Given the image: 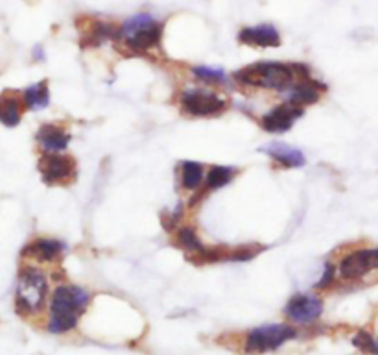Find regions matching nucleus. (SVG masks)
<instances>
[{
    "instance_id": "nucleus-1",
    "label": "nucleus",
    "mask_w": 378,
    "mask_h": 355,
    "mask_svg": "<svg viewBox=\"0 0 378 355\" xmlns=\"http://www.w3.org/2000/svg\"><path fill=\"white\" fill-rule=\"evenodd\" d=\"M310 78V67L303 63H281V61H259L240 69L234 80L248 87L269 91H288L294 84Z\"/></svg>"
},
{
    "instance_id": "nucleus-2",
    "label": "nucleus",
    "mask_w": 378,
    "mask_h": 355,
    "mask_svg": "<svg viewBox=\"0 0 378 355\" xmlns=\"http://www.w3.org/2000/svg\"><path fill=\"white\" fill-rule=\"evenodd\" d=\"M90 295L78 285H60L50 300V333H67L78 325L85 307L89 305Z\"/></svg>"
},
{
    "instance_id": "nucleus-3",
    "label": "nucleus",
    "mask_w": 378,
    "mask_h": 355,
    "mask_svg": "<svg viewBox=\"0 0 378 355\" xmlns=\"http://www.w3.org/2000/svg\"><path fill=\"white\" fill-rule=\"evenodd\" d=\"M163 25L148 13L128 19L119 28L116 39L131 56H146L161 45Z\"/></svg>"
},
{
    "instance_id": "nucleus-4",
    "label": "nucleus",
    "mask_w": 378,
    "mask_h": 355,
    "mask_svg": "<svg viewBox=\"0 0 378 355\" xmlns=\"http://www.w3.org/2000/svg\"><path fill=\"white\" fill-rule=\"evenodd\" d=\"M46 295H48L46 276L39 269H35V266H25L19 272V283H17V313L22 316L37 315L45 307Z\"/></svg>"
},
{
    "instance_id": "nucleus-5",
    "label": "nucleus",
    "mask_w": 378,
    "mask_h": 355,
    "mask_svg": "<svg viewBox=\"0 0 378 355\" xmlns=\"http://www.w3.org/2000/svg\"><path fill=\"white\" fill-rule=\"evenodd\" d=\"M297 337V330L288 324H268L249 331L245 339L248 354H268Z\"/></svg>"
},
{
    "instance_id": "nucleus-6",
    "label": "nucleus",
    "mask_w": 378,
    "mask_h": 355,
    "mask_svg": "<svg viewBox=\"0 0 378 355\" xmlns=\"http://www.w3.org/2000/svg\"><path fill=\"white\" fill-rule=\"evenodd\" d=\"M224 96L209 89H187L180 96V108L190 117H216L227 110Z\"/></svg>"
},
{
    "instance_id": "nucleus-7",
    "label": "nucleus",
    "mask_w": 378,
    "mask_h": 355,
    "mask_svg": "<svg viewBox=\"0 0 378 355\" xmlns=\"http://www.w3.org/2000/svg\"><path fill=\"white\" fill-rule=\"evenodd\" d=\"M338 269V276L344 281H360L371 272L378 271V248H358L344 255Z\"/></svg>"
},
{
    "instance_id": "nucleus-8",
    "label": "nucleus",
    "mask_w": 378,
    "mask_h": 355,
    "mask_svg": "<svg viewBox=\"0 0 378 355\" xmlns=\"http://www.w3.org/2000/svg\"><path fill=\"white\" fill-rule=\"evenodd\" d=\"M39 170L46 186H65L74 180L76 161L61 152H45L39 160Z\"/></svg>"
},
{
    "instance_id": "nucleus-9",
    "label": "nucleus",
    "mask_w": 378,
    "mask_h": 355,
    "mask_svg": "<svg viewBox=\"0 0 378 355\" xmlns=\"http://www.w3.org/2000/svg\"><path fill=\"white\" fill-rule=\"evenodd\" d=\"M323 313V302L312 295H295L284 307V315L297 324H310Z\"/></svg>"
},
{
    "instance_id": "nucleus-10",
    "label": "nucleus",
    "mask_w": 378,
    "mask_h": 355,
    "mask_svg": "<svg viewBox=\"0 0 378 355\" xmlns=\"http://www.w3.org/2000/svg\"><path fill=\"white\" fill-rule=\"evenodd\" d=\"M299 117H303V108L292 102H284L262 117V128L269 134H283L295 124Z\"/></svg>"
},
{
    "instance_id": "nucleus-11",
    "label": "nucleus",
    "mask_w": 378,
    "mask_h": 355,
    "mask_svg": "<svg viewBox=\"0 0 378 355\" xmlns=\"http://www.w3.org/2000/svg\"><path fill=\"white\" fill-rule=\"evenodd\" d=\"M238 41L242 45L259 46V49H268V46H279L281 35L277 28L271 25H259L240 30Z\"/></svg>"
},
{
    "instance_id": "nucleus-12",
    "label": "nucleus",
    "mask_w": 378,
    "mask_h": 355,
    "mask_svg": "<svg viewBox=\"0 0 378 355\" xmlns=\"http://www.w3.org/2000/svg\"><path fill=\"white\" fill-rule=\"evenodd\" d=\"M321 91H325V85L319 84L318 80L313 78H306V80H301L297 84H294L290 87L286 93V102H292L295 105H310L316 104L319 101V95Z\"/></svg>"
},
{
    "instance_id": "nucleus-13",
    "label": "nucleus",
    "mask_w": 378,
    "mask_h": 355,
    "mask_svg": "<svg viewBox=\"0 0 378 355\" xmlns=\"http://www.w3.org/2000/svg\"><path fill=\"white\" fill-rule=\"evenodd\" d=\"M65 250V245L58 239H35L34 243L26 246L22 254L26 257L37 259L41 263H52V261L60 259L61 254Z\"/></svg>"
},
{
    "instance_id": "nucleus-14",
    "label": "nucleus",
    "mask_w": 378,
    "mask_h": 355,
    "mask_svg": "<svg viewBox=\"0 0 378 355\" xmlns=\"http://www.w3.org/2000/svg\"><path fill=\"white\" fill-rule=\"evenodd\" d=\"M266 154L271 157V160L281 165L283 169H299V167L304 165V155L303 152L294 148V146L284 145V143H271L266 148H262Z\"/></svg>"
},
{
    "instance_id": "nucleus-15",
    "label": "nucleus",
    "mask_w": 378,
    "mask_h": 355,
    "mask_svg": "<svg viewBox=\"0 0 378 355\" xmlns=\"http://www.w3.org/2000/svg\"><path fill=\"white\" fill-rule=\"evenodd\" d=\"M37 141L45 152H63L70 143V136L61 126L45 124L37 131Z\"/></svg>"
},
{
    "instance_id": "nucleus-16",
    "label": "nucleus",
    "mask_w": 378,
    "mask_h": 355,
    "mask_svg": "<svg viewBox=\"0 0 378 355\" xmlns=\"http://www.w3.org/2000/svg\"><path fill=\"white\" fill-rule=\"evenodd\" d=\"M22 108H26L25 101L11 93H4L0 96V122L4 126H17L22 119Z\"/></svg>"
},
{
    "instance_id": "nucleus-17",
    "label": "nucleus",
    "mask_w": 378,
    "mask_h": 355,
    "mask_svg": "<svg viewBox=\"0 0 378 355\" xmlns=\"http://www.w3.org/2000/svg\"><path fill=\"white\" fill-rule=\"evenodd\" d=\"M175 245L180 246L181 250L189 255L192 261H198L199 255L203 254V250L207 248L199 240V237L196 235V231L192 228H177V231H175Z\"/></svg>"
},
{
    "instance_id": "nucleus-18",
    "label": "nucleus",
    "mask_w": 378,
    "mask_h": 355,
    "mask_svg": "<svg viewBox=\"0 0 378 355\" xmlns=\"http://www.w3.org/2000/svg\"><path fill=\"white\" fill-rule=\"evenodd\" d=\"M181 187L187 191H198L205 183V169L196 161L181 163Z\"/></svg>"
},
{
    "instance_id": "nucleus-19",
    "label": "nucleus",
    "mask_w": 378,
    "mask_h": 355,
    "mask_svg": "<svg viewBox=\"0 0 378 355\" xmlns=\"http://www.w3.org/2000/svg\"><path fill=\"white\" fill-rule=\"evenodd\" d=\"M119 28L107 25V22H93L89 30L85 34V46H100L104 45L105 41L116 39Z\"/></svg>"
},
{
    "instance_id": "nucleus-20",
    "label": "nucleus",
    "mask_w": 378,
    "mask_h": 355,
    "mask_svg": "<svg viewBox=\"0 0 378 355\" xmlns=\"http://www.w3.org/2000/svg\"><path fill=\"white\" fill-rule=\"evenodd\" d=\"M22 101H25L26 110H43L50 101V91L46 82L30 85L28 89L22 93Z\"/></svg>"
},
{
    "instance_id": "nucleus-21",
    "label": "nucleus",
    "mask_w": 378,
    "mask_h": 355,
    "mask_svg": "<svg viewBox=\"0 0 378 355\" xmlns=\"http://www.w3.org/2000/svg\"><path fill=\"white\" fill-rule=\"evenodd\" d=\"M236 170L233 167H218L214 165L205 174V187L207 191H216L220 187H225L229 181H233Z\"/></svg>"
},
{
    "instance_id": "nucleus-22",
    "label": "nucleus",
    "mask_w": 378,
    "mask_h": 355,
    "mask_svg": "<svg viewBox=\"0 0 378 355\" xmlns=\"http://www.w3.org/2000/svg\"><path fill=\"white\" fill-rule=\"evenodd\" d=\"M192 72H194V76L198 78V80L205 82V84H216V85L227 84L225 72L220 69H210V67H194Z\"/></svg>"
},
{
    "instance_id": "nucleus-23",
    "label": "nucleus",
    "mask_w": 378,
    "mask_h": 355,
    "mask_svg": "<svg viewBox=\"0 0 378 355\" xmlns=\"http://www.w3.org/2000/svg\"><path fill=\"white\" fill-rule=\"evenodd\" d=\"M353 344L358 348L363 354L378 355V340L373 339V335H369L367 331H358L356 335L353 337Z\"/></svg>"
},
{
    "instance_id": "nucleus-24",
    "label": "nucleus",
    "mask_w": 378,
    "mask_h": 355,
    "mask_svg": "<svg viewBox=\"0 0 378 355\" xmlns=\"http://www.w3.org/2000/svg\"><path fill=\"white\" fill-rule=\"evenodd\" d=\"M336 276H338V269L334 265H327L323 271V276H321V280L316 283V287L318 289H327V287H330L336 281Z\"/></svg>"
}]
</instances>
